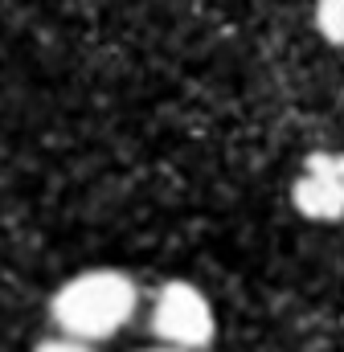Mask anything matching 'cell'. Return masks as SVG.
Instances as JSON below:
<instances>
[{
    "mask_svg": "<svg viewBox=\"0 0 344 352\" xmlns=\"http://www.w3.org/2000/svg\"><path fill=\"white\" fill-rule=\"evenodd\" d=\"M316 33L332 45H344V0H316Z\"/></svg>",
    "mask_w": 344,
    "mask_h": 352,
    "instance_id": "cell-4",
    "label": "cell"
},
{
    "mask_svg": "<svg viewBox=\"0 0 344 352\" xmlns=\"http://www.w3.org/2000/svg\"><path fill=\"white\" fill-rule=\"evenodd\" d=\"M33 352H90L86 344H78V340H66V336H54V340H41Z\"/></svg>",
    "mask_w": 344,
    "mask_h": 352,
    "instance_id": "cell-5",
    "label": "cell"
},
{
    "mask_svg": "<svg viewBox=\"0 0 344 352\" xmlns=\"http://www.w3.org/2000/svg\"><path fill=\"white\" fill-rule=\"evenodd\" d=\"M291 201L312 221H341L344 217V152L308 156L303 173L295 176Z\"/></svg>",
    "mask_w": 344,
    "mask_h": 352,
    "instance_id": "cell-3",
    "label": "cell"
},
{
    "mask_svg": "<svg viewBox=\"0 0 344 352\" xmlns=\"http://www.w3.org/2000/svg\"><path fill=\"white\" fill-rule=\"evenodd\" d=\"M152 332H156V340H164V349L201 352L213 340L217 320H213L209 299L193 283L172 278L152 299Z\"/></svg>",
    "mask_w": 344,
    "mask_h": 352,
    "instance_id": "cell-2",
    "label": "cell"
},
{
    "mask_svg": "<svg viewBox=\"0 0 344 352\" xmlns=\"http://www.w3.org/2000/svg\"><path fill=\"white\" fill-rule=\"evenodd\" d=\"M144 352H180V349H164V344H160V349H144Z\"/></svg>",
    "mask_w": 344,
    "mask_h": 352,
    "instance_id": "cell-6",
    "label": "cell"
},
{
    "mask_svg": "<svg viewBox=\"0 0 344 352\" xmlns=\"http://www.w3.org/2000/svg\"><path fill=\"white\" fill-rule=\"evenodd\" d=\"M140 311V287L131 274L111 270V266H94L74 278H66L54 299H50V320L66 340H103L115 336L119 328H127Z\"/></svg>",
    "mask_w": 344,
    "mask_h": 352,
    "instance_id": "cell-1",
    "label": "cell"
}]
</instances>
